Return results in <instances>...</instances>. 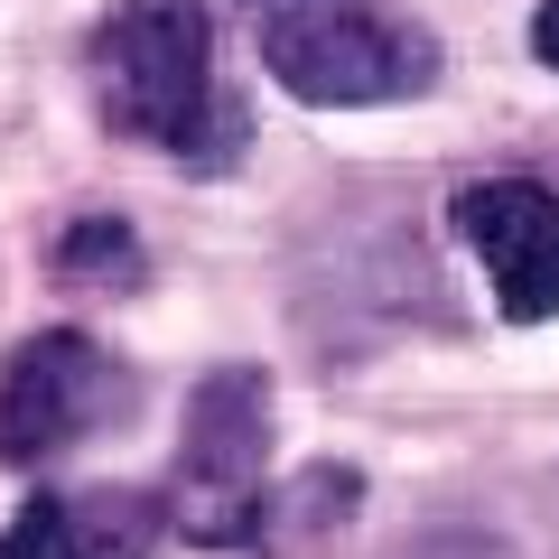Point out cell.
I'll return each instance as SVG.
<instances>
[{
	"label": "cell",
	"mask_w": 559,
	"mask_h": 559,
	"mask_svg": "<svg viewBox=\"0 0 559 559\" xmlns=\"http://www.w3.org/2000/svg\"><path fill=\"white\" fill-rule=\"evenodd\" d=\"M94 94L103 121L168 159L224 168L234 159V94L215 84V20L205 0H121L112 20L94 28Z\"/></svg>",
	"instance_id": "6da1fadb"
},
{
	"label": "cell",
	"mask_w": 559,
	"mask_h": 559,
	"mask_svg": "<svg viewBox=\"0 0 559 559\" xmlns=\"http://www.w3.org/2000/svg\"><path fill=\"white\" fill-rule=\"evenodd\" d=\"M252 47L280 94L318 112H364V103H411L439 84V47L382 0H242Z\"/></svg>",
	"instance_id": "7a4b0ae2"
},
{
	"label": "cell",
	"mask_w": 559,
	"mask_h": 559,
	"mask_svg": "<svg viewBox=\"0 0 559 559\" xmlns=\"http://www.w3.org/2000/svg\"><path fill=\"white\" fill-rule=\"evenodd\" d=\"M261 466H271V373L261 364H215L187 401V448H178V503L187 540L224 550V540L261 532Z\"/></svg>",
	"instance_id": "3957f363"
},
{
	"label": "cell",
	"mask_w": 559,
	"mask_h": 559,
	"mask_svg": "<svg viewBox=\"0 0 559 559\" xmlns=\"http://www.w3.org/2000/svg\"><path fill=\"white\" fill-rule=\"evenodd\" d=\"M131 401L121 364L75 326H38L0 355V466H47Z\"/></svg>",
	"instance_id": "277c9868"
},
{
	"label": "cell",
	"mask_w": 559,
	"mask_h": 559,
	"mask_svg": "<svg viewBox=\"0 0 559 559\" xmlns=\"http://www.w3.org/2000/svg\"><path fill=\"white\" fill-rule=\"evenodd\" d=\"M457 234L476 242L503 318H522V326L559 318V187H540V178H476L457 197Z\"/></svg>",
	"instance_id": "5b68a950"
},
{
	"label": "cell",
	"mask_w": 559,
	"mask_h": 559,
	"mask_svg": "<svg viewBox=\"0 0 559 559\" xmlns=\"http://www.w3.org/2000/svg\"><path fill=\"white\" fill-rule=\"evenodd\" d=\"M168 532V503L140 485H84V495H38L10 532L0 559H150Z\"/></svg>",
	"instance_id": "8992f818"
},
{
	"label": "cell",
	"mask_w": 559,
	"mask_h": 559,
	"mask_svg": "<svg viewBox=\"0 0 559 559\" xmlns=\"http://www.w3.org/2000/svg\"><path fill=\"white\" fill-rule=\"evenodd\" d=\"M66 280H84V271H103V289H131V271H140V242L121 234V224H75V234H66Z\"/></svg>",
	"instance_id": "52a82bcc"
},
{
	"label": "cell",
	"mask_w": 559,
	"mask_h": 559,
	"mask_svg": "<svg viewBox=\"0 0 559 559\" xmlns=\"http://www.w3.org/2000/svg\"><path fill=\"white\" fill-rule=\"evenodd\" d=\"M532 57L559 75V0H540V10H532Z\"/></svg>",
	"instance_id": "ba28073f"
},
{
	"label": "cell",
	"mask_w": 559,
	"mask_h": 559,
	"mask_svg": "<svg viewBox=\"0 0 559 559\" xmlns=\"http://www.w3.org/2000/svg\"><path fill=\"white\" fill-rule=\"evenodd\" d=\"M411 559H503V550H485V540H429V550H411Z\"/></svg>",
	"instance_id": "9c48e42d"
}]
</instances>
